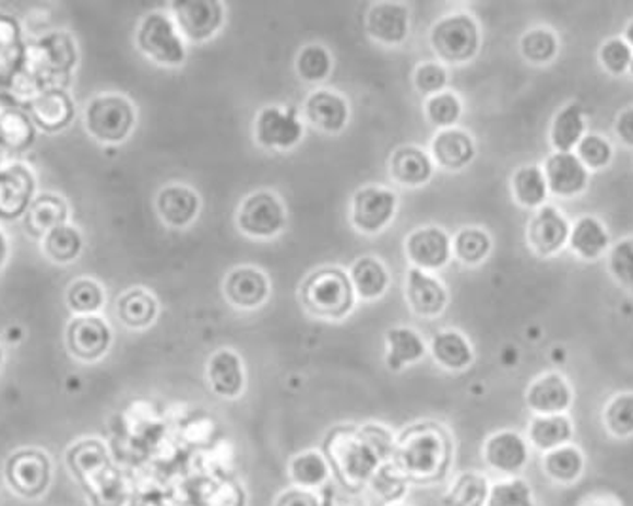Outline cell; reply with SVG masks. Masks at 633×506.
Returning a JSON list of instances; mask_svg holds the SVG:
<instances>
[{"instance_id": "cell-15", "label": "cell", "mask_w": 633, "mask_h": 506, "mask_svg": "<svg viewBox=\"0 0 633 506\" xmlns=\"http://www.w3.org/2000/svg\"><path fill=\"white\" fill-rule=\"evenodd\" d=\"M303 120L326 136H338L349 123V101L331 87H316L306 97L302 107Z\"/></svg>"}, {"instance_id": "cell-47", "label": "cell", "mask_w": 633, "mask_h": 506, "mask_svg": "<svg viewBox=\"0 0 633 506\" xmlns=\"http://www.w3.org/2000/svg\"><path fill=\"white\" fill-rule=\"evenodd\" d=\"M604 425L617 438L633 436V392H619L605 404Z\"/></svg>"}, {"instance_id": "cell-57", "label": "cell", "mask_w": 633, "mask_h": 506, "mask_svg": "<svg viewBox=\"0 0 633 506\" xmlns=\"http://www.w3.org/2000/svg\"><path fill=\"white\" fill-rule=\"evenodd\" d=\"M624 40L630 44V48L633 50V20L628 23L626 31H624Z\"/></svg>"}, {"instance_id": "cell-1", "label": "cell", "mask_w": 633, "mask_h": 506, "mask_svg": "<svg viewBox=\"0 0 633 506\" xmlns=\"http://www.w3.org/2000/svg\"><path fill=\"white\" fill-rule=\"evenodd\" d=\"M391 461L410 484L434 485L454 463V438L439 421H418L395 438Z\"/></svg>"}, {"instance_id": "cell-16", "label": "cell", "mask_w": 633, "mask_h": 506, "mask_svg": "<svg viewBox=\"0 0 633 506\" xmlns=\"http://www.w3.org/2000/svg\"><path fill=\"white\" fill-rule=\"evenodd\" d=\"M112 330L97 315H79L67 327V348L82 363H95L107 355Z\"/></svg>"}, {"instance_id": "cell-42", "label": "cell", "mask_w": 633, "mask_h": 506, "mask_svg": "<svg viewBox=\"0 0 633 506\" xmlns=\"http://www.w3.org/2000/svg\"><path fill=\"white\" fill-rule=\"evenodd\" d=\"M368 487L385 505H393V503H403L410 482L393 461H385L378 467L374 476L370 478Z\"/></svg>"}, {"instance_id": "cell-25", "label": "cell", "mask_w": 633, "mask_h": 506, "mask_svg": "<svg viewBox=\"0 0 633 506\" xmlns=\"http://www.w3.org/2000/svg\"><path fill=\"white\" fill-rule=\"evenodd\" d=\"M526 404L533 415L565 414L573 404V389L560 372H548L527 387Z\"/></svg>"}, {"instance_id": "cell-34", "label": "cell", "mask_w": 633, "mask_h": 506, "mask_svg": "<svg viewBox=\"0 0 633 506\" xmlns=\"http://www.w3.org/2000/svg\"><path fill=\"white\" fill-rule=\"evenodd\" d=\"M116 311L126 327L131 330H144L158 319L159 304L151 291L135 286L118 298Z\"/></svg>"}, {"instance_id": "cell-26", "label": "cell", "mask_w": 633, "mask_h": 506, "mask_svg": "<svg viewBox=\"0 0 633 506\" xmlns=\"http://www.w3.org/2000/svg\"><path fill=\"white\" fill-rule=\"evenodd\" d=\"M429 353L432 361L447 372H465L475 363L473 343L455 328H444L432 336Z\"/></svg>"}, {"instance_id": "cell-23", "label": "cell", "mask_w": 633, "mask_h": 506, "mask_svg": "<svg viewBox=\"0 0 633 506\" xmlns=\"http://www.w3.org/2000/svg\"><path fill=\"white\" fill-rule=\"evenodd\" d=\"M434 165L444 172H463L473 164L476 157V143L467 129H439L431 141V152Z\"/></svg>"}, {"instance_id": "cell-48", "label": "cell", "mask_w": 633, "mask_h": 506, "mask_svg": "<svg viewBox=\"0 0 633 506\" xmlns=\"http://www.w3.org/2000/svg\"><path fill=\"white\" fill-rule=\"evenodd\" d=\"M67 302L76 315H95L105 304V291L94 279H76L69 286Z\"/></svg>"}, {"instance_id": "cell-13", "label": "cell", "mask_w": 633, "mask_h": 506, "mask_svg": "<svg viewBox=\"0 0 633 506\" xmlns=\"http://www.w3.org/2000/svg\"><path fill=\"white\" fill-rule=\"evenodd\" d=\"M224 299L239 311H254L266 304L272 283L266 271L256 266H238L223 281Z\"/></svg>"}, {"instance_id": "cell-40", "label": "cell", "mask_w": 633, "mask_h": 506, "mask_svg": "<svg viewBox=\"0 0 633 506\" xmlns=\"http://www.w3.org/2000/svg\"><path fill=\"white\" fill-rule=\"evenodd\" d=\"M295 69L306 84H323L334 71V56L324 44L311 43L296 54Z\"/></svg>"}, {"instance_id": "cell-3", "label": "cell", "mask_w": 633, "mask_h": 506, "mask_svg": "<svg viewBox=\"0 0 633 506\" xmlns=\"http://www.w3.org/2000/svg\"><path fill=\"white\" fill-rule=\"evenodd\" d=\"M303 311L321 321H344L357 302L351 279L339 266H321L303 279L298 289Z\"/></svg>"}, {"instance_id": "cell-30", "label": "cell", "mask_w": 633, "mask_h": 506, "mask_svg": "<svg viewBox=\"0 0 633 506\" xmlns=\"http://www.w3.org/2000/svg\"><path fill=\"white\" fill-rule=\"evenodd\" d=\"M573 435L575 428L568 414L533 415L527 425V443L542 454L571 444Z\"/></svg>"}, {"instance_id": "cell-20", "label": "cell", "mask_w": 633, "mask_h": 506, "mask_svg": "<svg viewBox=\"0 0 633 506\" xmlns=\"http://www.w3.org/2000/svg\"><path fill=\"white\" fill-rule=\"evenodd\" d=\"M205 379L218 399H239L247 387L246 363L231 348L216 350L205 364Z\"/></svg>"}, {"instance_id": "cell-43", "label": "cell", "mask_w": 633, "mask_h": 506, "mask_svg": "<svg viewBox=\"0 0 633 506\" xmlns=\"http://www.w3.org/2000/svg\"><path fill=\"white\" fill-rule=\"evenodd\" d=\"M560 51V40L554 31L535 27L519 38V54L532 64H548L554 61Z\"/></svg>"}, {"instance_id": "cell-38", "label": "cell", "mask_w": 633, "mask_h": 506, "mask_svg": "<svg viewBox=\"0 0 633 506\" xmlns=\"http://www.w3.org/2000/svg\"><path fill=\"white\" fill-rule=\"evenodd\" d=\"M490 487V480L480 472H461L442 495V503L444 506H486Z\"/></svg>"}, {"instance_id": "cell-18", "label": "cell", "mask_w": 633, "mask_h": 506, "mask_svg": "<svg viewBox=\"0 0 633 506\" xmlns=\"http://www.w3.org/2000/svg\"><path fill=\"white\" fill-rule=\"evenodd\" d=\"M571 224L554 205H542L527 222V245L539 257H554L569 243Z\"/></svg>"}, {"instance_id": "cell-54", "label": "cell", "mask_w": 633, "mask_h": 506, "mask_svg": "<svg viewBox=\"0 0 633 506\" xmlns=\"http://www.w3.org/2000/svg\"><path fill=\"white\" fill-rule=\"evenodd\" d=\"M614 133L619 136L620 141L633 149V107H628L617 116L614 121Z\"/></svg>"}, {"instance_id": "cell-35", "label": "cell", "mask_w": 633, "mask_h": 506, "mask_svg": "<svg viewBox=\"0 0 633 506\" xmlns=\"http://www.w3.org/2000/svg\"><path fill=\"white\" fill-rule=\"evenodd\" d=\"M31 115L38 128L56 133L71 123L74 108L67 93L46 92L31 103Z\"/></svg>"}, {"instance_id": "cell-45", "label": "cell", "mask_w": 633, "mask_h": 506, "mask_svg": "<svg viewBox=\"0 0 633 506\" xmlns=\"http://www.w3.org/2000/svg\"><path fill=\"white\" fill-rule=\"evenodd\" d=\"M82 245H84L82 234L69 224L51 230L50 234L44 237V252L58 264L74 262L82 252Z\"/></svg>"}, {"instance_id": "cell-51", "label": "cell", "mask_w": 633, "mask_h": 506, "mask_svg": "<svg viewBox=\"0 0 633 506\" xmlns=\"http://www.w3.org/2000/svg\"><path fill=\"white\" fill-rule=\"evenodd\" d=\"M575 154L588 167V172L604 169L611 164L612 146L605 137L598 136V133H586L583 141L576 146Z\"/></svg>"}, {"instance_id": "cell-39", "label": "cell", "mask_w": 633, "mask_h": 506, "mask_svg": "<svg viewBox=\"0 0 633 506\" xmlns=\"http://www.w3.org/2000/svg\"><path fill=\"white\" fill-rule=\"evenodd\" d=\"M512 196L522 208L539 209L547 205L548 185L539 165H522L512 175Z\"/></svg>"}, {"instance_id": "cell-19", "label": "cell", "mask_w": 633, "mask_h": 506, "mask_svg": "<svg viewBox=\"0 0 633 506\" xmlns=\"http://www.w3.org/2000/svg\"><path fill=\"white\" fill-rule=\"evenodd\" d=\"M482 456L491 471L506 478L518 476L529 461V443L516 431L504 428L483 443Z\"/></svg>"}, {"instance_id": "cell-6", "label": "cell", "mask_w": 633, "mask_h": 506, "mask_svg": "<svg viewBox=\"0 0 633 506\" xmlns=\"http://www.w3.org/2000/svg\"><path fill=\"white\" fill-rule=\"evenodd\" d=\"M84 121L95 141L105 144L123 143L138 123V110L128 97L105 93L87 103Z\"/></svg>"}, {"instance_id": "cell-33", "label": "cell", "mask_w": 633, "mask_h": 506, "mask_svg": "<svg viewBox=\"0 0 633 506\" xmlns=\"http://www.w3.org/2000/svg\"><path fill=\"white\" fill-rule=\"evenodd\" d=\"M609 245H611V237H609L604 222L592 214L581 216L571 226L569 247L576 257L583 258V260H598V258L604 257Z\"/></svg>"}, {"instance_id": "cell-36", "label": "cell", "mask_w": 633, "mask_h": 506, "mask_svg": "<svg viewBox=\"0 0 633 506\" xmlns=\"http://www.w3.org/2000/svg\"><path fill=\"white\" fill-rule=\"evenodd\" d=\"M586 136L584 110L578 103H568L558 110L550 128V143L556 152H573Z\"/></svg>"}, {"instance_id": "cell-52", "label": "cell", "mask_w": 633, "mask_h": 506, "mask_svg": "<svg viewBox=\"0 0 633 506\" xmlns=\"http://www.w3.org/2000/svg\"><path fill=\"white\" fill-rule=\"evenodd\" d=\"M632 58L633 50L630 48V44L620 36L605 40L601 50H599V61L604 64L605 71L612 77L624 74L630 69Z\"/></svg>"}, {"instance_id": "cell-7", "label": "cell", "mask_w": 633, "mask_h": 506, "mask_svg": "<svg viewBox=\"0 0 633 506\" xmlns=\"http://www.w3.org/2000/svg\"><path fill=\"white\" fill-rule=\"evenodd\" d=\"M288 224L287 205L274 190H254L243 198L236 213V226L243 236L259 242L274 239Z\"/></svg>"}, {"instance_id": "cell-5", "label": "cell", "mask_w": 633, "mask_h": 506, "mask_svg": "<svg viewBox=\"0 0 633 506\" xmlns=\"http://www.w3.org/2000/svg\"><path fill=\"white\" fill-rule=\"evenodd\" d=\"M139 50L162 67L177 69L187 63L188 48L171 12L154 10L143 17L135 36Z\"/></svg>"}, {"instance_id": "cell-11", "label": "cell", "mask_w": 633, "mask_h": 506, "mask_svg": "<svg viewBox=\"0 0 633 506\" xmlns=\"http://www.w3.org/2000/svg\"><path fill=\"white\" fill-rule=\"evenodd\" d=\"M171 15L187 43L203 44L215 38L226 23V7L218 0H190L171 4Z\"/></svg>"}, {"instance_id": "cell-24", "label": "cell", "mask_w": 633, "mask_h": 506, "mask_svg": "<svg viewBox=\"0 0 633 506\" xmlns=\"http://www.w3.org/2000/svg\"><path fill=\"white\" fill-rule=\"evenodd\" d=\"M437 165L431 154L418 144L396 146L389 156V177L404 188H421L434 177Z\"/></svg>"}, {"instance_id": "cell-49", "label": "cell", "mask_w": 633, "mask_h": 506, "mask_svg": "<svg viewBox=\"0 0 633 506\" xmlns=\"http://www.w3.org/2000/svg\"><path fill=\"white\" fill-rule=\"evenodd\" d=\"M411 82H414L416 92L419 95H423L425 99L437 95V93L446 92L447 82H450L447 67L437 61V59L434 61H423V63H419L416 67Z\"/></svg>"}, {"instance_id": "cell-22", "label": "cell", "mask_w": 633, "mask_h": 506, "mask_svg": "<svg viewBox=\"0 0 633 506\" xmlns=\"http://www.w3.org/2000/svg\"><path fill=\"white\" fill-rule=\"evenodd\" d=\"M159 221L174 230H184L194 224L202 211V196L192 186L174 183L156 196Z\"/></svg>"}, {"instance_id": "cell-28", "label": "cell", "mask_w": 633, "mask_h": 506, "mask_svg": "<svg viewBox=\"0 0 633 506\" xmlns=\"http://www.w3.org/2000/svg\"><path fill=\"white\" fill-rule=\"evenodd\" d=\"M65 463L72 476L92 485L97 478H101L108 471L110 457L107 446L101 440L84 438L67 449Z\"/></svg>"}, {"instance_id": "cell-14", "label": "cell", "mask_w": 633, "mask_h": 506, "mask_svg": "<svg viewBox=\"0 0 633 506\" xmlns=\"http://www.w3.org/2000/svg\"><path fill=\"white\" fill-rule=\"evenodd\" d=\"M410 8L404 2H374L365 15V31L374 43L395 48L410 36Z\"/></svg>"}, {"instance_id": "cell-46", "label": "cell", "mask_w": 633, "mask_h": 506, "mask_svg": "<svg viewBox=\"0 0 633 506\" xmlns=\"http://www.w3.org/2000/svg\"><path fill=\"white\" fill-rule=\"evenodd\" d=\"M486 506H537V501L527 480L512 476L491 484Z\"/></svg>"}, {"instance_id": "cell-21", "label": "cell", "mask_w": 633, "mask_h": 506, "mask_svg": "<svg viewBox=\"0 0 633 506\" xmlns=\"http://www.w3.org/2000/svg\"><path fill=\"white\" fill-rule=\"evenodd\" d=\"M542 173L547 179L548 192L560 198L578 196L590 183V172L575 152H552L545 162Z\"/></svg>"}, {"instance_id": "cell-8", "label": "cell", "mask_w": 633, "mask_h": 506, "mask_svg": "<svg viewBox=\"0 0 633 506\" xmlns=\"http://www.w3.org/2000/svg\"><path fill=\"white\" fill-rule=\"evenodd\" d=\"M53 464L46 451L38 448H23L8 457L4 464V480L10 492L25 501L44 497L50 490Z\"/></svg>"}, {"instance_id": "cell-53", "label": "cell", "mask_w": 633, "mask_h": 506, "mask_svg": "<svg viewBox=\"0 0 633 506\" xmlns=\"http://www.w3.org/2000/svg\"><path fill=\"white\" fill-rule=\"evenodd\" d=\"M275 506H323L319 495L315 492H308V490H300V487H290L287 492H283Z\"/></svg>"}, {"instance_id": "cell-2", "label": "cell", "mask_w": 633, "mask_h": 506, "mask_svg": "<svg viewBox=\"0 0 633 506\" xmlns=\"http://www.w3.org/2000/svg\"><path fill=\"white\" fill-rule=\"evenodd\" d=\"M323 456L331 464L332 474L339 484L351 492H359L374 476L383 463L378 449L370 444L362 428L355 425H338L324 436Z\"/></svg>"}, {"instance_id": "cell-12", "label": "cell", "mask_w": 633, "mask_h": 506, "mask_svg": "<svg viewBox=\"0 0 633 506\" xmlns=\"http://www.w3.org/2000/svg\"><path fill=\"white\" fill-rule=\"evenodd\" d=\"M404 255L414 268L434 273L446 268L454 257L452 236L440 226H419L404 239Z\"/></svg>"}, {"instance_id": "cell-37", "label": "cell", "mask_w": 633, "mask_h": 506, "mask_svg": "<svg viewBox=\"0 0 633 506\" xmlns=\"http://www.w3.org/2000/svg\"><path fill=\"white\" fill-rule=\"evenodd\" d=\"M493 249V242L486 230L480 226H463L452 237V252L461 264L475 268L488 260Z\"/></svg>"}, {"instance_id": "cell-56", "label": "cell", "mask_w": 633, "mask_h": 506, "mask_svg": "<svg viewBox=\"0 0 633 506\" xmlns=\"http://www.w3.org/2000/svg\"><path fill=\"white\" fill-rule=\"evenodd\" d=\"M583 506H619V503H607L605 497H592V499L586 501L583 503Z\"/></svg>"}, {"instance_id": "cell-10", "label": "cell", "mask_w": 633, "mask_h": 506, "mask_svg": "<svg viewBox=\"0 0 633 506\" xmlns=\"http://www.w3.org/2000/svg\"><path fill=\"white\" fill-rule=\"evenodd\" d=\"M398 211V193L380 185L360 186L349 203V221L362 236H378L395 221Z\"/></svg>"}, {"instance_id": "cell-32", "label": "cell", "mask_w": 633, "mask_h": 506, "mask_svg": "<svg viewBox=\"0 0 633 506\" xmlns=\"http://www.w3.org/2000/svg\"><path fill=\"white\" fill-rule=\"evenodd\" d=\"M65 201L56 193H40L25 211V230L33 237H46L51 230L63 226L69 216Z\"/></svg>"}, {"instance_id": "cell-9", "label": "cell", "mask_w": 633, "mask_h": 506, "mask_svg": "<svg viewBox=\"0 0 633 506\" xmlns=\"http://www.w3.org/2000/svg\"><path fill=\"white\" fill-rule=\"evenodd\" d=\"M306 123L295 107L266 105L260 108L252 123V137L260 149L288 152L302 143Z\"/></svg>"}, {"instance_id": "cell-60", "label": "cell", "mask_w": 633, "mask_h": 506, "mask_svg": "<svg viewBox=\"0 0 633 506\" xmlns=\"http://www.w3.org/2000/svg\"><path fill=\"white\" fill-rule=\"evenodd\" d=\"M2 358H4V355H2V348H0V366H2Z\"/></svg>"}, {"instance_id": "cell-50", "label": "cell", "mask_w": 633, "mask_h": 506, "mask_svg": "<svg viewBox=\"0 0 633 506\" xmlns=\"http://www.w3.org/2000/svg\"><path fill=\"white\" fill-rule=\"evenodd\" d=\"M607 266H609L612 279L633 293V236L620 239L609 250Z\"/></svg>"}, {"instance_id": "cell-58", "label": "cell", "mask_w": 633, "mask_h": 506, "mask_svg": "<svg viewBox=\"0 0 633 506\" xmlns=\"http://www.w3.org/2000/svg\"><path fill=\"white\" fill-rule=\"evenodd\" d=\"M383 506H410V505H406V503H393V505H383Z\"/></svg>"}, {"instance_id": "cell-29", "label": "cell", "mask_w": 633, "mask_h": 506, "mask_svg": "<svg viewBox=\"0 0 633 506\" xmlns=\"http://www.w3.org/2000/svg\"><path fill=\"white\" fill-rule=\"evenodd\" d=\"M347 273L351 279L353 291L357 294V298L365 302L382 298L391 285L387 266L372 255L357 258Z\"/></svg>"}, {"instance_id": "cell-41", "label": "cell", "mask_w": 633, "mask_h": 506, "mask_svg": "<svg viewBox=\"0 0 633 506\" xmlns=\"http://www.w3.org/2000/svg\"><path fill=\"white\" fill-rule=\"evenodd\" d=\"M584 467H586L584 454L575 444H565L562 448L552 449L545 454L542 459L545 474L558 484H573L583 476Z\"/></svg>"}, {"instance_id": "cell-17", "label": "cell", "mask_w": 633, "mask_h": 506, "mask_svg": "<svg viewBox=\"0 0 633 506\" xmlns=\"http://www.w3.org/2000/svg\"><path fill=\"white\" fill-rule=\"evenodd\" d=\"M404 298L414 315L421 319H437L446 311L450 294L439 278L408 266Z\"/></svg>"}, {"instance_id": "cell-55", "label": "cell", "mask_w": 633, "mask_h": 506, "mask_svg": "<svg viewBox=\"0 0 633 506\" xmlns=\"http://www.w3.org/2000/svg\"><path fill=\"white\" fill-rule=\"evenodd\" d=\"M8 260V242L7 236L0 232V270L4 268Z\"/></svg>"}, {"instance_id": "cell-4", "label": "cell", "mask_w": 633, "mask_h": 506, "mask_svg": "<svg viewBox=\"0 0 633 506\" xmlns=\"http://www.w3.org/2000/svg\"><path fill=\"white\" fill-rule=\"evenodd\" d=\"M429 44L442 64L468 63L478 56L482 46V31L475 15L463 10L440 15L429 31Z\"/></svg>"}, {"instance_id": "cell-44", "label": "cell", "mask_w": 633, "mask_h": 506, "mask_svg": "<svg viewBox=\"0 0 633 506\" xmlns=\"http://www.w3.org/2000/svg\"><path fill=\"white\" fill-rule=\"evenodd\" d=\"M423 113L427 121L439 129H450L457 126L463 116V101L455 92L437 93L427 97L423 103Z\"/></svg>"}, {"instance_id": "cell-27", "label": "cell", "mask_w": 633, "mask_h": 506, "mask_svg": "<svg viewBox=\"0 0 633 506\" xmlns=\"http://www.w3.org/2000/svg\"><path fill=\"white\" fill-rule=\"evenodd\" d=\"M429 353L423 336L410 327H391L385 332V366L391 372H403L419 363Z\"/></svg>"}, {"instance_id": "cell-31", "label": "cell", "mask_w": 633, "mask_h": 506, "mask_svg": "<svg viewBox=\"0 0 633 506\" xmlns=\"http://www.w3.org/2000/svg\"><path fill=\"white\" fill-rule=\"evenodd\" d=\"M331 476V464L323 456V451L319 449L300 451L288 463V480L292 487L315 492V490H323Z\"/></svg>"}, {"instance_id": "cell-61", "label": "cell", "mask_w": 633, "mask_h": 506, "mask_svg": "<svg viewBox=\"0 0 633 506\" xmlns=\"http://www.w3.org/2000/svg\"><path fill=\"white\" fill-rule=\"evenodd\" d=\"M338 506H351V505H338Z\"/></svg>"}, {"instance_id": "cell-59", "label": "cell", "mask_w": 633, "mask_h": 506, "mask_svg": "<svg viewBox=\"0 0 633 506\" xmlns=\"http://www.w3.org/2000/svg\"><path fill=\"white\" fill-rule=\"evenodd\" d=\"M628 71H630V74H632V79H633V58H632V63H630V69H628Z\"/></svg>"}]
</instances>
